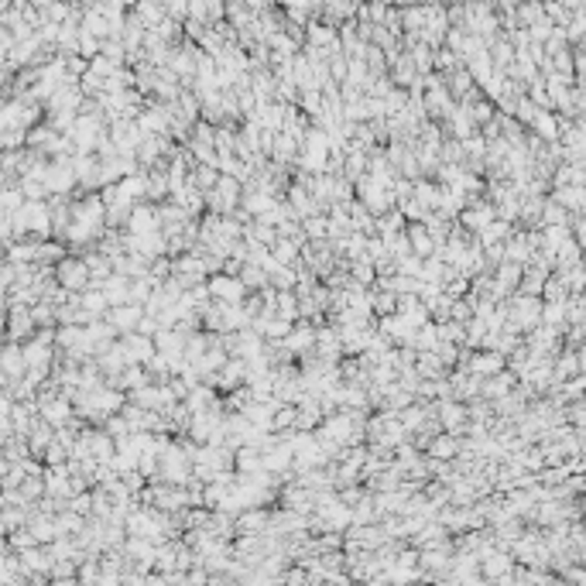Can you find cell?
Here are the masks:
<instances>
[{
	"instance_id": "1",
	"label": "cell",
	"mask_w": 586,
	"mask_h": 586,
	"mask_svg": "<svg viewBox=\"0 0 586 586\" xmlns=\"http://www.w3.org/2000/svg\"><path fill=\"white\" fill-rule=\"evenodd\" d=\"M504 329H511L517 336H525L532 326L542 323V298L538 295H521V292H511L504 298Z\"/></svg>"
},
{
	"instance_id": "2",
	"label": "cell",
	"mask_w": 586,
	"mask_h": 586,
	"mask_svg": "<svg viewBox=\"0 0 586 586\" xmlns=\"http://www.w3.org/2000/svg\"><path fill=\"white\" fill-rule=\"evenodd\" d=\"M241 192H243V186L233 178V175H216V186L209 192H203L206 196V209L209 213H230V209L241 203Z\"/></svg>"
},
{
	"instance_id": "3",
	"label": "cell",
	"mask_w": 586,
	"mask_h": 586,
	"mask_svg": "<svg viewBox=\"0 0 586 586\" xmlns=\"http://www.w3.org/2000/svg\"><path fill=\"white\" fill-rule=\"evenodd\" d=\"M49 196H69L76 189V172H72V158H49L45 175H41Z\"/></svg>"
},
{
	"instance_id": "4",
	"label": "cell",
	"mask_w": 586,
	"mask_h": 586,
	"mask_svg": "<svg viewBox=\"0 0 586 586\" xmlns=\"http://www.w3.org/2000/svg\"><path fill=\"white\" fill-rule=\"evenodd\" d=\"M52 275L66 292H83L89 285V271H86V264H83V258H66L62 254V258L55 261Z\"/></svg>"
},
{
	"instance_id": "5",
	"label": "cell",
	"mask_w": 586,
	"mask_h": 586,
	"mask_svg": "<svg viewBox=\"0 0 586 586\" xmlns=\"http://www.w3.org/2000/svg\"><path fill=\"white\" fill-rule=\"evenodd\" d=\"M480 580H494V583H511V569H515V555L507 549H490L487 555H480Z\"/></svg>"
},
{
	"instance_id": "6",
	"label": "cell",
	"mask_w": 586,
	"mask_h": 586,
	"mask_svg": "<svg viewBox=\"0 0 586 586\" xmlns=\"http://www.w3.org/2000/svg\"><path fill=\"white\" fill-rule=\"evenodd\" d=\"M435 418H439L443 432H453V435L466 432V405L456 398H435Z\"/></svg>"
},
{
	"instance_id": "7",
	"label": "cell",
	"mask_w": 586,
	"mask_h": 586,
	"mask_svg": "<svg viewBox=\"0 0 586 586\" xmlns=\"http://www.w3.org/2000/svg\"><path fill=\"white\" fill-rule=\"evenodd\" d=\"M206 288H209V298H216V302H243V295L247 288L241 285V278L237 275H223V271H216V275H206Z\"/></svg>"
},
{
	"instance_id": "8",
	"label": "cell",
	"mask_w": 586,
	"mask_h": 586,
	"mask_svg": "<svg viewBox=\"0 0 586 586\" xmlns=\"http://www.w3.org/2000/svg\"><path fill=\"white\" fill-rule=\"evenodd\" d=\"M117 346L123 350V357L127 363H144L151 353H155V343H151V336H144L138 329H131V333H121L117 336Z\"/></svg>"
},
{
	"instance_id": "9",
	"label": "cell",
	"mask_w": 586,
	"mask_h": 586,
	"mask_svg": "<svg viewBox=\"0 0 586 586\" xmlns=\"http://www.w3.org/2000/svg\"><path fill=\"white\" fill-rule=\"evenodd\" d=\"M151 343H155V353H161L175 367V363L182 360V350H186V333H178L175 326L158 329L155 336H151Z\"/></svg>"
},
{
	"instance_id": "10",
	"label": "cell",
	"mask_w": 586,
	"mask_h": 586,
	"mask_svg": "<svg viewBox=\"0 0 586 586\" xmlns=\"http://www.w3.org/2000/svg\"><path fill=\"white\" fill-rule=\"evenodd\" d=\"M35 333V319H31V305H7V333L4 340H28Z\"/></svg>"
},
{
	"instance_id": "11",
	"label": "cell",
	"mask_w": 586,
	"mask_h": 586,
	"mask_svg": "<svg viewBox=\"0 0 586 586\" xmlns=\"http://www.w3.org/2000/svg\"><path fill=\"white\" fill-rule=\"evenodd\" d=\"M312 353L315 357H323V360L329 363H336L340 357H343V346H340V333L329 326V323H323V326H315V340H312Z\"/></svg>"
},
{
	"instance_id": "12",
	"label": "cell",
	"mask_w": 586,
	"mask_h": 586,
	"mask_svg": "<svg viewBox=\"0 0 586 586\" xmlns=\"http://www.w3.org/2000/svg\"><path fill=\"white\" fill-rule=\"evenodd\" d=\"M312 340H315V326H312L309 319H295L281 343H285V350H288L292 357H302V353L312 350Z\"/></svg>"
},
{
	"instance_id": "13",
	"label": "cell",
	"mask_w": 586,
	"mask_h": 586,
	"mask_svg": "<svg viewBox=\"0 0 586 586\" xmlns=\"http://www.w3.org/2000/svg\"><path fill=\"white\" fill-rule=\"evenodd\" d=\"M466 370L477 374V378H490V374L504 370V353H497V350H470Z\"/></svg>"
},
{
	"instance_id": "14",
	"label": "cell",
	"mask_w": 586,
	"mask_h": 586,
	"mask_svg": "<svg viewBox=\"0 0 586 586\" xmlns=\"http://www.w3.org/2000/svg\"><path fill=\"white\" fill-rule=\"evenodd\" d=\"M144 315V305H134V302H123V305H110V309L103 312V319L110 323V326L117 329V336L121 333H131V329L138 326V319Z\"/></svg>"
},
{
	"instance_id": "15",
	"label": "cell",
	"mask_w": 586,
	"mask_h": 586,
	"mask_svg": "<svg viewBox=\"0 0 586 586\" xmlns=\"http://www.w3.org/2000/svg\"><path fill=\"white\" fill-rule=\"evenodd\" d=\"M295 158H298V141L288 138L285 131H275V141L268 148V161H275L281 168H295Z\"/></svg>"
},
{
	"instance_id": "16",
	"label": "cell",
	"mask_w": 586,
	"mask_h": 586,
	"mask_svg": "<svg viewBox=\"0 0 586 586\" xmlns=\"http://www.w3.org/2000/svg\"><path fill=\"white\" fill-rule=\"evenodd\" d=\"M517 384V378H515V370H497V374H490V378H480V398H487V401H494V398H500V395H507L511 388Z\"/></svg>"
},
{
	"instance_id": "17",
	"label": "cell",
	"mask_w": 586,
	"mask_h": 586,
	"mask_svg": "<svg viewBox=\"0 0 586 586\" xmlns=\"http://www.w3.org/2000/svg\"><path fill=\"white\" fill-rule=\"evenodd\" d=\"M412 367H415V374H418V378H425V380H443L449 374V367L439 360L432 350H418Z\"/></svg>"
},
{
	"instance_id": "18",
	"label": "cell",
	"mask_w": 586,
	"mask_h": 586,
	"mask_svg": "<svg viewBox=\"0 0 586 586\" xmlns=\"http://www.w3.org/2000/svg\"><path fill=\"white\" fill-rule=\"evenodd\" d=\"M405 237H408V247H412L415 258H429L432 251H435V241L429 237V230L422 226V220H412V223H405Z\"/></svg>"
},
{
	"instance_id": "19",
	"label": "cell",
	"mask_w": 586,
	"mask_h": 586,
	"mask_svg": "<svg viewBox=\"0 0 586 586\" xmlns=\"http://www.w3.org/2000/svg\"><path fill=\"white\" fill-rule=\"evenodd\" d=\"M100 292H103L106 305H123V302H127V292H131V278L110 271V275L100 281Z\"/></svg>"
},
{
	"instance_id": "20",
	"label": "cell",
	"mask_w": 586,
	"mask_h": 586,
	"mask_svg": "<svg viewBox=\"0 0 586 586\" xmlns=\"http://www.w3.org/2000/svg\"><path fill=\"white\" fill-rule=\"evenodd\" d=\"M456 449H460V435H453V432H435L429 443H425V456L432 460H453L456 456Z\"/></svg>"
},
{
	"instance_id": "21",
	"label": "cell",
	"mask_w": 586,
	"mask_h": 586,
	"mask_svg": "<svg viewBox=\"0 0 586 586\" xmlns=\"http://www.w3.org/2000/svg\"><path fill=\"white\" fill-rule=\"evenodd\" d=\"M83 258V264H86V271H89V285H100L110 271H113V264H110V258H106L103 251H96V247H89V251H83L79 254Z\"/></svg>"
},
{
	"instance_id": "22",
	"label": "cell",
	"mask_w": 586,
	"mask_h": 586,
	"mask_svg": "<svg viewBox=\"0 0 586 586\" xmlns=\"http://www.w3.org/2000/svg\"><path fill=\"white\" fill-rule=\"evenodd\" d=\"M528 131H532L535 138H542L545 144L549 141H559V117H555V110H538L528 123Z\"/></svg>"
},
{
	"instance_id": "23",
	"label": "cell",
	"mask_w": 586,
	"mask_h": 586,
	"mask_svg": "<svg viewBox=\"0 0 586 586\" xmlns=\"http://www.w3.org/2000/svg\"><path fill=\"white\" fill-rule=\"evenodd\" d=\"M511 233H515V223H507V220L494 216V220H490L487 226H480L473 237H477V243H480V247H487V243H504Z\"/></svg>"
},
{
	"instance_id": "24",
	"label": "cell",
	"mask_w": 586,
	"mask_h": 586,
	"mask_svg": "<svg viewBox=\"0 0 586 586\" xmlns=\"http://www.w3.org/2000/svg\"><path fill=\"white\" fill-rule=\"evenodd\" d=\"M549 196L562 209H569V213H583V203H586L583 186H559V189H552Z\"/></svg>"
},
{
	"instance_id": "25",
	"label": "cell",
	"mask_w": 586,
	"mask_h": 586,
	"mask_svg": "<svg viewBox=\"0 0 586 586\" xmlns=\"http://www.w3.org/2000/svg\"><path fill=\"white\" fill-rule=\"evenodd\" d=\"M490 275H494V281H497L504 292L511 295L517 288V281H521V264H515V261H500V264L490 268Z\"/></svg>"
},
{
	"instance_id": "26",
	"label": "cell",
	"mask_w": 586,
	"mask_h": 586,
	"mask_svg": "<svg viewBox=\"0 0 586 586\" xmlns=\"http://www.w3.org/2000/svg\"><path fill=\"white\" fill-rule=\"evenodd\" d=\"M346 216H350V223H353V230H360V233H374V213L363 206L360 199H350L346 203Z\"/></svg>"
},
{
	"instance_id": "27",
	"label": "cell",
	"mask_w": 586,
	"mask_h": 586,
	"mask_svg": "<svg viewBox=\"0 0 586 586\" xmlns=\"http://www.w3.org/2000/svg\"><path fill=\"white\" fill-rule=\"evenodd\" d=\"M216 175H220L216 165H203V161H196V165L189 168V186L192 189H199V192H209L213 186H216Z\"/></svg>"
},
{
	"instance_id": "28",
	"label": "cell",
	"mask_w": 586,
	"mask_h": 586,
	"mask_svg": "<svg viewBox=\"0 0 586 586\" xmlns=\"http://www.w3.org/2000/svg\"><path fill=\"white\" fill-rule=\"evenodd\" d=\"M363 172H367V151H360V148L343 151V168H340V175H343L346 182H357Z\"/></svg>"
},
{
	"instance_id": "29",
	"label": "cell",
	"mask_w": 586,
	"mask_h": 586,
	"mask_svg": "<svg viewBox=\"0 0 586 586\" xmlns=\"http://www.w3.org/2000/svg\"><path fill=\"white\" fill-rule=\"evenodd\" d=\"M449 275H456V271H453L443 258H435V254L422 258V271H418V278H422V281H446Z\"/></svg>"
},
{
	"instance_id": "30",
	"label": "cell",
	"mask_w": 586,
	"mask_h": 586,
	"mask_svg": "<svg viewBox=\"0 0 586 586\" xmlns=\"http://www.w3.org/2000/svg\"><path fill=\"white\" fill-rule=\"evenodd\" d=\"M237 278H241V285L247 288V292H258V288H264V285H268L264 268H261V264H251V261H243V268L237 271Z\"/></svg>"
},
{
	"instance_id": "31",
	"label": "cell",
	"mask_w": 586,
	"mask_h": 586,
	"mask_svg": "<svg viewBox=\"0 0 586 586\" xmlns=\"http://www.w3.org/2000/svg\"><path fill=\"white\" fill-rule=\"evenodd\" d=\"M275 315L288 319V323H295V319H298V298H295L292 288H278V295H275Z\"/></svg>"
},
{
	"instance_id": "32",
	"label": "cell",
	"mask_w": 586,
	"mask_h": 586,
	"mask_svg": "<svg viewBox=\"0 0 586 586\" xmlns=\"http://www.w3.org/2000/svg\"><path fill=\"white\" fill-rule=\"evenodd\" d=\"M569 209H562L555 199H552L549 192H545V203H542V220H538V226H549V223H562V226H569Z\"/></svg>"
},
{
	"instance_id": "33",
	"label": "cell",
	"mask_w": 586,
	"mask_h": 586,
	"mask_svg": "<svg viewBox=\"0 0 586 586\" xmlns=\"http://www.w3.org/2000/svg\"><path fill=\"white\" fill-rule=\"evenodd\" d=\"M155 285H161V281H155L151 275L131 278V292H127V302H134V305H144V302H148V295L155 292Z\"/></svg>"
},
{
	"instance_id": "34",
	"label": "cell",
	"mask_w": 586,
	"mask_h": 586,
	"mask_svg": "<svg viewBox=\"0 0 586 586\" xmlns=\"http://www.w3.org/2000/svg\"><path fill=\"white\" fill-rule=\"evenodd\" d=\"M346 275L353 278L357 285H374V264L367 258H353V261H346Z\"/></svg>"
},
{
	"instance_id": "35",
	"label": "cell",
	"mask_w": 586,
	"mask_h": 586,
	"mask_svg": "<svg viewBox=\"0 0 586 586\" xmlns=\"http://www.w3.org/2000/svg\"><path fill=\"white\" fill-rule=\"evenodd\" d=\"M295 429V401H281L271 412V432H288Z\"/></svg>"
},
{
	"instance_id": "36",
	"label": "cell",
	"mask_w": 586,
	"mask_h": 586,
	"mask_svg": "<svg viewBox=\"0 0 586 586\" xmlns=\"http://www.w3.org/2000/svg\"><path fill=\"white\" fill-rule=\"evenodd\" d=\"M268 251H271V258H275L278 264H295V261H298V243L288 241V237H278Z\"/></svg>"
},
{
	"instance_id": "37",
	"label": "cell",
	"mask_w": 586,
	"mask_h": 586,
	"mask_svg": "<svg viewBox=\"0 0 586 586\" xmlns=\"http://www.w3.org/2000/svg\"><path fill=\"white\" fill-rule=\"evenodd\" d=\"M298 223H302V230H305V237H309V241H326V213L302 216Z\"/></svg>"
},
{
	"instance_id": "38",
	"label": "cell",
	"mask_w": 586,
	"mask_h": 586,
	"mask_svg": "<svg viewBox=\"0 0 586 586\" xmlns=\"http://www.w3.org/2000/svg\"><path fill=\"white\" fill-rule=\"evenodd\" d=\"M100 429H103L106 435L113 439V443H117V439H123V435H131V425H127V418H123L121 412H110V415H106Z\"/></svg>"
},
{
	"instance_id": "39",
	"label": "cell",
	"mask_w": 586,
	"mask_h": 586,
	"mask_svg": "<svg viewBox=\"0 0 586 586\" xmlns=\"http://www.w3.org/2000/svg\"><path fill=\"white\" fill-rule=\"evenodd\" d=\"M268 285L271 288H295V268L292 264H278L275 271H268Z\"/></svg>"
},
{
	"instance_id": "40",
	"label": "cell",
	"mask_w": 586,
	"mask_h": 586,
	"mask_svg": "<svg viewBox=\"0 0 586 586\" xmlns=\"http://www.w3.org/2000/svg\"><path fill=\"white\" fill-rule=\"evenodd\" d=\"M395 271H398V275L418 278V271H422V258H415V254H405V258H395Z\"/></svg>"
},
{
	"instance_id": "41",
	"label": "cell",
	"mask_w": 586,
	"mask_h": 586,
	"mask_svg": "<svg viewBox=\"0 0 586 586\" xmlns=\"http://www.w3.org/2000/svg\"><path fill=\"white\" fill-rule=\"evenodd\" d=\"M473 315V305L466 302V298H453V305H449V319H456V323H466Z\"/></svg>"
},
{
	"instance_id": "42",
	"label": "cell",
	"mask_w": 586,
	"mask_h": 586,
	"mask_svg": "<svg viewBox=\"0 0 586 586\" xmlns=\"http://www.w3.org/2000/svg\"><path fill=\"white\" fill-rule=\"evenodd\" d=\"M134 329H138V333H144V336H155V333H158L161 326H158V315H155V312H144V315L138 319V326H134Z\"/></svg>"
}]
</instances>
